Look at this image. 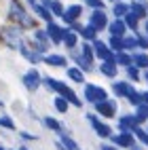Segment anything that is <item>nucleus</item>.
Wrapping results in <instances>:
<instances>
[{
  "label": "nucleus",
  "mask_w": 148,
  "mask_h": 150,
  "mask_svg": "<svg viewBox=\"0 0 148 150\" xmlns=\"http://www.w3.org/2000/svg\"><path fill=\"white\" fill-rule=\"evenodd\" d=\"M142 102H144V104H148V91H144V93H142Z\"/></svg>",
  "instance_id": "c03bdc74"
},
{
  "label": "nucleus",
  "mask_w": 148,
  "mask_h": 150,
  "mask_svg": "<svg viewBox=\"0 0 148 150\" xmlns=\"http://www.w3.org/2000/svg\"><path fill=\"white\" fill-rule=\"evenodd\" d=\"M127 99H129V104H133V106H140V104H142V93H137L135 89H131V91H129V95H127Z\"/></svg>",
  "instance_id": "e433bc0d"
},
{
  "label": "nucleus",
  "mask_w": 148,
  "mask_h": 150,
  "mask_svg": "<svg viewBox=\"0 0 148 150\" xmlns=\"http://www.w3.org/2000/svg\"><path fill=\"white\" fill-rule=\"evenodd\" d=\"M23 85H25V89H30V91H36V89L40 87V74H38L36 70H28L23 74Z\"/></svg>",
  "instance_id": "9d476101"
},
{
  "label": "nucleus",
  "mask_w": 148,
  "mask_h": 150,
  "mask_svg": "<svg viewBox=\"0 0 148 150\" xmlns=\"http://www.w3.org/2000/svg\"><path fill=\"white\" fill-rule=\"evenodd\" d=\"M85 4L91 6V8H104V2H102V0H85Z\"/></svg>",
  "instance_id": "a19ab883"
},
{
  "label": "nucleus",
  "mask_w": 148,
  "mask_h": 150,
  "mask_svg": "<svg viewBox=\"0 0 148 150\" xmlns=\"http://www.w3.org/2000/svg\"><path fill=\"white\" fill-rule=\"evenodd\" d=\"M19 51H21V55L25 57V59H30V62H40V53H32V51H30V49L25 47V42L21 45V47H19Z\"/></svg>",
  "instance_id": "7c9ffc66"
},
{
  "label": "nucleus",
  "mask_w": 148,
  "mask_h": 150,
  "mask_svg": "<svg viewBox=\"0 0 148 150\" xmlns=\"http://www.w3.org/2000/svg\"><path fill=\"white\" fill-rule=\"evenodd\" d=\"M123 19H125L127 28H129V30H133V32H137V23H140V17H137L133 11H129V13H127Z\"/></svg>",
  "instance_id": "bb28decb"
},
{
  "label": "nucleus",
  "mask_w": 148,
  "mask_h": 150,
  "mask_svg": "<svg viewBox=\"0 0 148 150\" xmlns=\"http://www.w3.org/2000/svg\"><path fill=\"white\" fill-rule=\"evenodd\" d=\"M0 150H4V148H2V146H0Z\"/></svg>",
  "instance_id": "5fc2aeb1"
},
{
  "label": "nucleus",
  "mask_w": 148,
  "mask_h": 150,
  "mask_svg": "<svg viewBox=\"0 0 148 150\" xmlns=\"http://www.w3.org/2000/svg\"><path fill=\"white\" fill-rule=\"evenodd\" d=\"M131 150H140V148H137V146H135V144H133V146H131Z\"/></svg>",
  "instance_id": "8fccbe9b"
},
{
  "label": "nucleus",
  "mask_w": 148,
  "mask_h": 150,
  "mask_svg": "<svg viewBox=\"0 0 148 150\" xmlns=\"http://www.w3.org/2000/svg\"><path fill=\"white\" fill-rule=\"evenodd\" d=\"M131 49H140V45H137V38L125 36V51H131Z\"/></svg>",
  "instance_id": "4c0bfd02"
},
{
  "label": "nucleus",
  "mask_w": 148,
  "mask_h": 150,
  "mask_svg": "<svg viewBox=\"0 0 148 150\" xmlns=\"http://www.w3.org/2000/svg\"><path fill=\"white\" fill-rule=\"evenodd\" d=\"M127 76L131 78V81H140V68H137L135 64L127 68Z\"/></svg>",
  "instance_id": "58836bf2"
},
{
  "label": "nucleus",
  "mask_w": 148,
  "mask_h": 150,
  "mask_svg": "<svg viewBox=\"0 0 148 150\" xmlns=\"http://www.w3.org/2000/svg\"><path fill=\"white\" fill-rule=\"evenodd\" d=\"M110 139H112V144L118 146V148H131V146L135 144V135H133V131H121V133L112 135Z\"/></svg>",
  "instance_id": "0eeeda50"
},
{
  "label": "nucleus",
  "mask_w": 148,
  "mask_h": 150,
  "mask_svg": "<svg viewBox=\"0 0 148 150\" xmlns=\"http://www.w3.org/2000/svg\"><path fill=\"white\" fill-rule=\"evenodd\" d=\"M81 55L93 62V57H95V49H93V45L89 42V40H85V42H83V47H81Z\"/></svg>",
  "instance_id": "c756f323"
},
{
  "label": "nucleus",
  "mask_w": 148,
  "mask_h": 150,
  "mask_svg": "<svg viewBox=\"0 0 148 150\" xmlns=\"http://www.w3.org/2000/svg\"><path fill=\"white\" fill-rule=\"evenodd\" d=\"M72 59H74V64L81 68L83 72H91V70H93V62H91V59H87V57H83L81 53H74L72 51Z\"/></svg>",
  "instance_id": "2eb2a0df"
},
{
  "label": "nucleus",
  "mask_w": 148,
  "mask_h": 150,
  "mask_svg": "<svg viewBox=\"0 0 148 150\" xmlns=\"http://www.w3.org/2000/svg\"><path fill=\"white\" fill-rule=\"evenodd\" d=\"M0 125L6 127V129H15V123H13L8 116H0Z\"/></svg>",
  "instance_id": "ea45409f"
},
{
  "label": "nucleus",
  "mask_w": 148,
  "mask_h": 150,
  "mask_svg": "<svg viewBox=\"0 0 148 150\" xmlns=\"http://www.w3.org/2000/svg\"><path fill=\"white\" fill-rule=\"evenodd\" d=\"M76 42H78V34L74 32V30H68L66 36H64V45H66L68 49H74V47H76Z\"/></svg>",
  "instance_id": "c85d7f7f"
},
{
  "label": "nucleus",
  "mask_w": 148,
  "mask_h": 150,
  "mask_svg": "<svg viewBox=\"0 0 148 150\" xmlns=\"http://www.w3.org/2000/svg\"><path fill=\"white\" fill-rule=\"evenodd\" d=\"M34 11H36V15L40 17V19H45L47 23H51V21H53V11H51L49 6H40V4L36 2V4H34Z\"/></svg>",
  "instance_id": "412c9836"
},
{
  "label": "nucleus",
  "mask_w": 148,
  "mask_h": 150,
  "mask_svg": "<svg viewBox=\"0 0 148 150\" xmlns=\"http://www.w3.org/2000/svg\"><path fill=\"white\" fill-rule=\"evenodd\" d=\"M83 15V6L81 4H72V6H68L66 11H64V15H62V19L66 23H74V21H78V17Z\"/></svg>",
  "instance_id": "9b49d317"
},
{
  "label": "nucleus",
  "mask_w": 148,
  "mask_h": 150,
  "mask_svg": "<svg viewBox=\"0 0 148 150\" xmlns=\"http://www.w3.org/2000/svg\"><path fill=\"white\" fill-rule=\"evenodd\" d=\"M129 11H131V6L127 4L125 0H118V2H114V6H112V15H114L116 19H123Z\"/></svg>",
  "instance_id": "f3484780"
},
{
  "label": "nucleus",
  "mask_w": 148,
  "mask_h": 150,
  "mask_svg": "<svg viewBox=\"0 0 148 150\" xmlns=\"http://www.w3.org/2000/svg\"><path fill=\"white\" fill-rule=\"evenodd\" d=\"M45 85L49 87V89H53V91L57 93V95H62V97H66L68 102H70L72 106H76V108H81L83 106V99H78V95L72 91L70 87H68L66 83H62V81H55V78H45Z\"/></svg>",
  "instance_id": "f257e3e1"
},
{
  "label": "nucleus",
  "mask_w": 148,
  "mask_h": 150,
  "mask_svg": "<svg viewBox=\"0 0 148 150\" xmlns=\"http://www.w3.org/2000/svg\"><path fill=\"white\" fill-rule=\"evenodd\" d=\"M133 64L140 70H148V55L146 53H135L133 55Z\"/></svg>",
  "instance_id": "2f4dec72"
},
{
  "label": "nucleus",
  "mask_w": 148,
  "mask_h": 150,
  "mask_svg": "<svg viewBox=\"0 0 148 150\" xmlns=\"http://www.w3.org/2000/svg\"><path fill=\"white\" fill-rule=\"evenodd\" d=\"M97 32H100V30H97L95 25H91V23H89V25L81 28V32H78V34H81V36L85 38V40H89V42H91V40H97Z\"/></svg>",
  "instance_id": "aec40b11"
},
{
  "label": "nucleus",
  "mask_w": 148,
  "mask_h": 150,
  "mask_svg": "<svg viewBox=\"0 0 148 150\" xmlns=\"http://www.w3.org/2000/svg\"><path fill=\"white\" fill-rule=\"evenodd\" d=\"M116 66H118L116 62H104V64L100 66V72H102L104 76H108V78H114L116 72H118V68H116Z\"/></svg>",
  "instance_id": "6ab92c4d"
},
{
  "label": "nucleus",
  "mask_w": 148,
  "mask_h": 150,
  "mask_svg": "<svg viewBox=\"0 0 148 150\" xmlns=\"http://www.w3.org/2000/svg\"><path fill=\"white\" fill-rule=\"evenodd\" d=\"M4 40L11 45V47H15V49H19V47L23 45L21 32H19V30H15V28H6V30H4Z\"/></svg>",
  "instance_id": "f8f14e48"
},
{
  "label": "nucleus",
  "mask_w": 148,
  "mask_h": 150,
  "mask_svg": "<svg viewBox=\"0 0 148 150\" xmlns=\"http://www.w3.org/2000/svg\"><path fill=\"white\" fill-rule=\"evenodd\" d=\"M66 32L68 30L66 28H62V25H57V23H47V34H49V38L55 42V45H59V42H64V36H66Z\"/></svg>",
  "instance_id": "6e6552de"
},
{
  "label": "nucleus",
  "mask_w": 148,
  "mask_h": 150,
  "mask_svg": "<svg viewBox=\"0 0 148 150\" xmlns=\"http://www.w3.org/2000/svg\"><path fill=\"white\" fill-rule=\"evenodd\" d=\"M102 150H116L114 144H102Z\"/></svg>",
  "instance_id": "37998d69"
},
{
  "label": "nucleus",
  "mask_w": 148,
  "mask_h": 150,
  "mask_svg": "<svg viewBox=\"0 0 148 150\" xmlns=\"http://www.w3.org/2000/svg\"><path fill=\"white\" fill-rule=\"evenodd\" d=\"M89 23L95 25L97 30H104L108 28V15L104 8H93V13H91V19H89Z\"/></svg>",
  "instance_id": "1a4fd4ad"
},
{
  "label": "nucleus",
  "mask_w": 148,
  "mask_h": 150,
  "mask_svg": "<svg viewBox=\"0 0 148 150\" xmlns=\"http://www.w3.org/2000/svg\"><path fill=\"white\" fill-rule=\"evenodd\" d=\"M21 137H23V139H36L34 135H30V133H21Z\"/></svg>",
  "instance_id": "a18cd8bd"
},
{
  "label": "nucleus",
  "mask_w": 148,
  "mask_h": 150,
  "mask_svg": "<svg viewBox=\"0 0 148 150\" xmlns=\"http://www.w3.org/2000/svg\"><path fill=\"white\" fill-rule=\"evenodd\" d=\"M93 49H95V57H100L102 62H116V53H114L106 42L93 40Z\"/></svg>",
  "instance_id": "20e7f679"
},
{
  "label": "nucleus",
  "mask_w": 148,
  "mask_h": 150,
  "mask_svg": "<svg viewBox=\"0 0 148 150\" xmlns=\"http://www.w3.org/2000/svg\"><path fill=\"white\" fill-rule=\"evenodd\" d=\"M116 64H118V66H125V68H129V66H133V55H129L127 51H121V53H116Z\"/></svg>",
  "instance_id": "a878e982"
},
{
  "label": "nucleus",
  "mask_w": 148,
  "mask_h": 150,
  "mask_svg": "<svg viewBox=\"0 0 148 150\" xmlns=\"http://www.w3.org/2000/svg\"><path fill=\"white\" fill-rule=\"evenodd\" d=\"M131 89H133V87L127 83V81H116V83H112V91H114V95H118V97H127Z\"/></svg>",
  "instance_id": "dca6fc26"
},
{
  "label": "nucleus",
  "mask_w": 148,
  "mask_h": 150,
  "mask_svg": "<svg viewBox=\"0 0 148 150\" xmlns=\"http://www.w3.org/2000/svg\"><path fill=\"white\" fill-rule=\"evenodd\" d=\"M144 81H146V83H148V70H146V74H144Z\"/></svg>",
  "instance_id": "de8ad7c7"
},
{
  "label": "nucleus",
  "mask_w": 148,
  "mask_h": 150,
  "mask_svg": "<svg viewBox=\"0 0 148 150\" xmlns=\"http://www.w3.org/2000/svg\"><path fill=\"white\" fill-rule=\"evenodd\" d=\"M129 6H131V11H133L137 17H140V19H146V17H148V4L137 2V0H135V2H131Z\"/></svg>",
  "instance_id": "5701e85b"
},
{
  "label": "nucleus",
  "mask_w": 148,
  "mask_h": 150,
  "mask_svg": "<svg viewBox=\"0 0 148 150\" xmlns=\"http://www.w3.org/2000/svg\"><path fill=\"white\" fill-rule=\"evenodd\" d=\"M85 99L89 104H97V102L108 99V93H106V89L97 87V85H85Z\"/></svg>",
  "instance_id": "7ed1b4c3"
},
{
  "label": "nucleus",
  "mask_w": 148,
  "mask_h": 150,
  "mask_svg": "<svg viewBox=\"0 0 148 150\" xmlns=\"http://www.w3.org/2000/svg\"><path fill=\"white\" fill-rule=\"evenodd\" d=\"M28 2H30V4H32V6H34V4H36V0H28Z\"/></svg>",
  "instance_id": "09e8293b"
},
{
  "label": "nucleus",
  "mask_w": 148,
  "mask_h": 150,
  "mask_svg": "<svg viewBox=\"0 0 148 150\" xmlns=\"http://www.w3.org/2000/svg\"><path fill=\"white\" fill-rule=\"evenodd\" d=\"M133 135L140 139L144 146H148V129H142V127H135L133 129Z\"/></svg>",
  "instance_id": "f704fd0d"
},
{
  "label": "nucleus",
  "mask_w": 148,
  "mask_h": 150,
  "mask_svg": "<svg viewBox=\"0 0 148 150\" xmlns=\"http://www.w3.org/2000/svg\"><path fill=\"white\" fill-rule=\"evenodd\" d=\"M137 45H140V49H148V36L137 34Z\"/></svg>",
  "instance_id": "79ce46f5"
},
{
  "label": "nucleus",
  "mask_w": 148,
  "mask_h": 150,
  "mask_svg": "<svg viewBox=\"0 0 148 150\" xmlns=\"http://www.w3.org/2000/svg\"><path fill=\"white\" fill-rule=\"evenodd\" d=\"M118 127H121V131H133L135 127H140V121L135 114H125L118 118Z\"/></svg>",
  "instance_id": "ddd939ff"
},
{
  "label": "nucleus",
  "mask_w": 148,
  "mask_h": 150,
  "mask_svg": "<svg viewBox=\"0 0 148 150\" xmlns=\"http://www.w3.org/2000/svg\"><path fill=\"white\" fill-rule=\"evenodd\" d=\"M108 47H110L114 53H121V51H125V38H121V36H110Z\"/></svg>",
  "instance_id": "4be33fe9"
},
{
  "label": "nucleus",
  "mask_w": 148,
  "mask_h": 150,
  "mask_svg": "<svg viewBox=\"0 0 148 150\" xmlns=\"http://www.w3.org/2000/svg\"><path fill=\"white\" fill-rule=\"evenodd\" d=\"M144 32H146V36H148V19H146V23H144Z\"/></svg>",
  "instance_id": "49530a36"
},
{
  "label": "nucleus",
  "mask_w": 148,
  "mask_h": 150,
  "mask_svg": "<svg viewBox=\"0 0 148 150\" xmlns=\"http://www.w3.org/2000/svg\"><path fill=\"white\" fill-rule=\"evenodd\" d=\"M110 2H118V0H110Z\"/></svg>",
  "instance_id": "3c124183"
},
{
  "label": "nucleus",
  "mask_w": 148,
  "mask_h": 150,
  "mask_svg": "<svg viewBox=\"0 0 148 150\" xmlns=\"http://www.w3.org/2000/svg\"><path fill=\"white\" fill-rule=\"evenodd\" d=\"M87 121L91 123V127L95 129V133L100 135V137H104V139H106V137H112V129H110V125L102 123L95 114H87Z\"/></svg>",
  "instance_id": "39448f33"
},
{
  "label": "nucleus",
  "mask_w": 148,
  "mask_h": 150,
  "mask_svg": "<svg viewBox=\"0 0 148 150\" xmlns=\"http://www.w3.org/2000/svg\"><path fill=\"white\" fill-rule=\"evenodd\" d=\"M59 142L66 146V150H81V148H78V144H76V142H74V139L68 135V133H64V131L59 133Z\"/></svg>",
  "instance_id": "cd10ccee"
},
{
  "label": "nucleus",
  "mask_w": 148,
  "mask_h": 150,
  "mask_svg": "<svg viewBox=\"0 0 148 150\" xmlns=\"http://www.w3.org/2000/svg\"><path fill=\"white\" fill-rule=\"evenodd\" d=\"M19 150H28V148H19Z\"/></svg>",
  "instance_id": "603ef678"
},
{
  "label": "nucleus",
  "mask_w": 148,
  "mask_h": 150,
  "mask_svg": "<svg viewBox=\"0 0 148 150\" xmlns=\"http://www.w3.org/2000/svg\"><path fill=\"white\" fill-rule=\"evenodd\" d=\"M0 106H2V99H0Z\"/></svg>",
  "instance_id": "864d4df0"
},
{
  "label": "nucleus",
  "mask_w": 148,
  "mask_h": 150,
  "mask_svg": "<svg viewBox=\"0 0 148 150\" xmlns=\"http://www.w3.org/2000/svg\"><path fill=\"white\" fill-rule=\"evenodd\" d=\"M42 2H45V6H49V8H51V11H53V15H57V17H62V15H64V11H66V8H64V4L59 2V0H42Z\"/></svg>",
  "instance_id": "393cba45"
},
{
  "label": "nucleus",
  "mask_w": 148,
  "mask_h": 150,
  "mask_svg": "<svg viewBox=\"0 0 148 150\" xmlns=\"http://www.w3.org/2000/svg\"><path fill=\"white\" fill-rule=\"evenodd\" d=\"M137 110H135V116H137V121L140 123H144V121H148V104H140V106H135Z\"/></svg>",
  "instance_id": "72a5a7b5"
},
{
  "label": "nucleus",
  "mask_w": 148,
  "mask_h": 150,
  "mask_svg": "<svg viewBox=\"0 0 148 150\" xmlns=\"http://www.w3.org/2000/svg\"><path fill=\"white\" fill-rule=\"evenodd\" d=\"M127 23H125V19H114L112 23H108V32H110V36H121V38H125V34H127Z\"/></svg>",
  "instance_id": "4468645a"
},
{
  "label": "nucleus",
  "mask_w": 148,
  "mask_h": 150,
  "mask_svg": "<svg viewBox=\"0 0 148 150\" xmlns=\"http://www.w3.org/2000/svg\"><path fill=\"white\" fill-rule=\"evenodd\" d=\"M68 78H70V81H74V83H85V72H83L78 66L68 68Z\"/></svg>",
  "instance_id": "b1692460"
},
{
  "label": "nucleus",
  "mask_w": 148,
  "mask_h": 150,
  "mask_svg": "<svg viewBox=\"0 0 148 150\" xmlns=\"http://www.w3.org/2000/svg\"><path fill=\"white\" fill-rule=\"evenodd\" d=\"M45 125H47L49 129H53V131L62 133V125H59V121H55V118H51V116H45Z\"/></svg>",
  "instance_id": "c9c22d12"
},
{
  "label": "nucleus",
  "mask_w": 148,
  "mask_h": 150,
  "mask_svg": "<svg viewBox=\"0 0 148 150\" xmlns=\"http://www.w3.org/2000/svg\"><path fill=\"white\" fill-rule=\"evenodd\" d=\"M93 106H95V112L100 114V116L112 118L116 114V102H114V99H104V102H97Z\"/></svg>",
  "instance_id": "423d86ee"
},
{
  "label": "nucleus",
  "mask_w": 148,
  "mask_h": 150,
  "mask_svg": "<svg viewBox=\"0 0 148 150\" xmlns=\"http://www.w3.org/2000/svg\"><path fill=\"white\" fill-rule=\"evenodd\" d=\"M53 106L57 108V112H68V106H70V102H68V99L66 97H62V95H57L55 97V102H53Z\"/></svg>",
  "instance_id": "473e14b6"
},
{
  "label": "nucleus",
  "mask_w": 148,
  "mask_h": 150,
  "mask_svg": "<svg viewBox=\"0 0 148 150\" xmlns=\"http://www.w3.org/2000/svg\"><path fill=\"white\" fill-rule=\"evenodd\" d=\"M42 62H45L47 66H53V68H64V66L68 64V59H66L64 55H45Z\"/></svg>",
  "instance_id": "a211bd4d"
},
{
  "label": "nucleus",
  "mask_w": 148,
  "mask_h": 150,
  "mask_svg": "<svg viewBox=\"0 0 148 150\" xmlns=\"http://www.w3.org/2000/svg\"><path fill=\"white\" fill-rule=\"evenodd\" d=\"M8 15H11L13 21H17L19 25H23V28H32L34 25V19L28 15V11L17 2V0H11V6H8Z\"/></svg>",
  "instance_id": "f03ea898"
}]
</instances>
